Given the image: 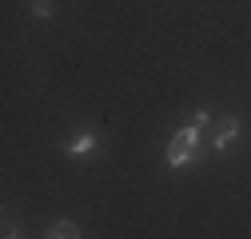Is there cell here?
Returning a JSON list of instances; mask_svg holds the SVG:
<instances>
[{"mask_svg": "<svg viewBox=\"0 0 251 239\" xmlns=\"http://www.w3.org/2000/svg\"><path fill=\"white\" fill-rule=\"evenodd\" d=\"M207 120H211L207 112H196L192 124L172 136V143H168V167H183V164L196 160V152H200V136H203V128H207Z\"/></svg>", "mask_w": 251, "mask_h": 239, "instance_id": "1", "label": "cell"}, {"mask_svg": "<svg viewBox=\"0 0 251 239\" xmlns=\"http://www.w3.org/2000/svg\"><path fill=\"white\" fill-rule=\"evenodd\" d=\"M235 136H239V120L235 116H224V120H219V132H215V152H224Z\"/></svg>", "mask_w": 251, "mask_h": 239, "instance_id": "2", "label": "cell"}, {"mask_svg": "<svg viewBox=\"0 0 251 239\" xmlns=\"http://www.w3.org/2000/svg\"><path fill=\"white\" fill-rule=\"evenodd\" d=\"M48 239H80V227H76L72 219H60V223L48 231Z\"/></svg>", "mask_w": 251, "mask_h": 239, "instance_id": "3", "label": "cell"}, {"mask_svg": "<svg viewBox=\"0 0 251 239\" xmlns=\"http://www.w3.org/2000/svg\"><path fill=\"white\" fill-rule=\"evenodd\" d=\"M92 147H96V136L88 132V136H80V140L68 147V156H92Z\"/></svg>", "mask_w": 251, "mask_h": 239, "instance_id": "4", "label": "cell"}, {"mask_svg": "<svg viewBox=\"0 0 251 239\" xmlns=\"http://www.w3.org/2000/svg\"><path fill=\"white\" fill-rule=\"evenodd\" d=\"M32 12L36 16H52V0H32Z\"/></svg>", "mask_w": 251, "mask_h": 239, "instance_id": "5", "label": "cell"}, {"mask_svg": "<svg viewBox=\"0 0 251 239\" xmlns=\"http://www.w3.org/2000/svg\"><path fill=\"white\" fill-rule=\"evenodd\" d=\"M4 239H20V235H16V231H12V227H8V231H4Z\"/></svg>", "mask_w": 251, "mask_h": 239, "instance_id": "6", "label": "cell"}]
</instances>
